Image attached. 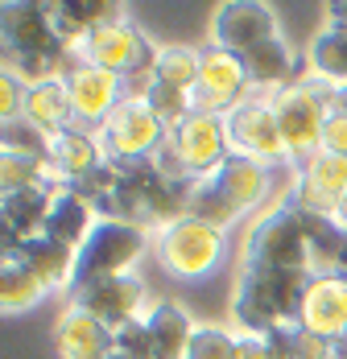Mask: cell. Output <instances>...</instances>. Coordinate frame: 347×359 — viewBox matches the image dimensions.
<instances>
[{"instance_id":"1","label":"cell","mask_w":347,"mask_h":359,"mask_svg":"<svg viewBox=\"0 0 347 359\" xmlns=\"http://www.w3.org/2000/svg\"><path fill=\"white\" fill-rule=\"evenodd\" d=\"M269 194H273V165L232 153L211 178L190 182L186 215L203 219V223L219 227V231H228L232 223H240V219L252 215L256 207H265Z\"/></svg>"},{"instance_id":"2","label":"cell","mask_w":347,"mask_h":359,"mask_svg":"<svg viewBox=\"0 0 347 359\" xmlns=\"http://www.w3.org/2000/svg\"><path fill=\"white\" fill-rule=\"evenodd\" d=\"M314 277L289 269H240L232 289V323L240 334H269L294 326L302 314V297Z\"/></svg>"},{"instance_id":"3","label":"cell","mask_w":347,"mask_h":359,"mask_svg":"<svg viewBox=\"0 0 347 359\" xmlns=\"http://www.w3.org/2000/svg\"><path fill=\"white\" fill-rule=\"evenodd\" d=\"M240 269L310 273V211H302L294 198L265 207L240 240Z\"/></svg>"},{"instance_id":"4","label":"cell","mask_w":347,"mask_h":359,"mask_svg":"<svg viewBox=\"0 0 347 359\" xmlns=\"http://www.w3.org/2000/svg\"><path fill=\"white\" fill-rule=\"evenodd\" d=\"M232 157V137H228V120L207 116V111H190L178 128L170 133L166 149L157 153V161L186 182L211 178L223 161Z\"/></svg>"},{"instance_id":"5","label":"cell","mask_w":347,"mask_h":359,"mask_svg":"<svg viewBox=\"0 0 347 359\" xmlns=\"http://www.w3.org/2000/svg\"><path fill=\"white\" fill-rule=\"evenodd\" d=\"M269 100H273V111H277L289 161L294 165L310 161L314 153H318L322 128L331 120V87L318 83V79H298V83H289L285 91L269 95Z\"/></svg>"},{"instance_id":"6","label":"cell","mask_w":347,"mask_h":359,"mask_svg":"<svg viewBox=\"0 0 347 359\" xmlns=\"http://www.w3.org/2000/svg\"><path fill=\"white\" fill-rule=\"evenodd\" d=\"M145 248H149V231L145 227L120 223V219H100L96 231L87 236V244L74 252V281H70V289L133 273V264L145 256Z\"/></svg>"},{"instance_id":"7","label":"cell","mask_w":347,"mask_h":359,"mask_svg":"<svg viewBox=\"0 0 347 359\" xmlns=\"http://www.w3.org/2000/svg\"><path fill=\"white\" fill-rule=\"evenodd\" d=\"M219 256H223V231L203 219L182 215L166 231H157V260L166 264V273L182 277V281L207 277L219 264Z\"/></svg>"},{"instance_id":"8","label":"cell","mask_w":347,"mask_h":359,"mask_svg":"<svg viewBox=\"0 0 347 359\" xmlns=\"http://www.w3.org/2000/svg\"><path fill=\"white\" fill-rule=\"evenodd\" d=\"M170 141V128L149 111L145 100H124L100 128L107 161H153Z\"/></svg>"},{"instance_id":"9","label":"cell","mask_w":347,"mask_h":359,"mask_svg":"<svg viewBox=\"0 0 347 359\" xmlns=\"http://www.w3.org/2000/svg\"><path fill=\"white\" fill-rule=\"evenodd\" d=\"M228 120V137H232V153L252 157V161H265V165H281L289 157L285 137H281L277 111L269 95H252L223 116Z\"/></svg>"},{"instance_id":"10","label":"cell","mask_w":347,"mask_h":359,"mask_svg":"<svg viewBox=\"0 0 347 359\" xmlns=\"http://www.w3.org/2000/svg\"><path fill=\"white\" fill-rule=\"evenodd\" d=\"M70 306L87 310L91 318H100L104 326L120 330V326L137 323L153 310V297L140 281L137 273H124V277H107V281H96V285H83V289H70L67 293Z\"/></svg>"},{"instance_id":"11","label":"cell","mask_w":347,"mask_h":359,"mask_svg":"<svg viewBox=\"0 0 347 359\" xmlns=\"http://www.w3.org/2000/svg\"><path fill=\"white\" fill-rule=\"evenodd\" d=\"M190 100H195V111H207V116H228L236 104L252 100V83H248L240 54L207 46L203 67H199V87Z\"/></svg>"},{"instance_id":"12","label":"cell","mask_w":347,"mask_h":359,"mask_svg":"<svg viewBox=\"0 0 347 359\" xmlns=\"http://www.w3.org/2000/svg\"><path fill=\"white\" fill-rule=\"evenodd\" d=\"M281 37V25H277V13L261 0H228L215 8L211 17V46L219 50H232V54H248L265 41Z\"/></svg>"},{"instance_id":"13","label":"cell","mask_w":347,"mask_h":359,"mask_svg":"<svg viewBox=\"0 0 347 359\" xmlns=\"http://www.w3.org/2000/svg\"><path fill=\"white\" fill-rule=\"evenodd\" d=\"M67 91L74 104V128H87V133H100L107 116L124 104V79L87 58L67 74Z\"/></svg>"},{"instance_id":"14","label":"cell","mask_w":347,"mask_h":359,"mask_svg":"<svg viewBox=\"0 0 347 359\" xmlns=\"http://www.w3.org/2000/svg\"><path fill=\"white\" fill-rule=\"evenodd\" d=\"M0 29H4V54H25V50H70L54 29V8L50 0H8L0 8Z\"/></svg>"},{"instance_id":"15","label":"cell","mask_w":347,"mask_h":359,"mask_svg":"<svg viewBox=\"0 0 347 359\" xmlns=\"http://www.w3.org/2000/svg\"><path fill=\"white\" fill-rule=\"evenodd\" d=\"M298 326L335 343L347 330V277H339V273L335 277H314L306 285V297H302Z\"/></svg>"},{"instance_id":"16","label":"cell","mask_w":347,"mask_h":359,"mask_svg":"<svg viewBox=\"0 0 347 359\" xmlns=\"http://www.w3.org/2000/svg\"><path fill=\"white\" fill-rule=\"evenodd\" d=\"M145 50H149V37L140 34L129 17H120V21L100 25L96 34L87 37V46H83V58L124 79V74H129V71L140 62V54H145Z\"/></svg>"},{"instance_id":"17","label":"cell","mask_w":347,"mask_h":359,"mask_svg":"<svg viewBox=\"0 0 347 359\" xmlns=\"http://www.w3.org/2000/svg\"><path fill=\"white\" fill-rule=\"evenodd\" d=\"M54 339H58V355L63 359H104L116 351V330L104 326L100 318H91L79 306L63 310Z\"/></svg>"},{"instance_id":"18","label":"cell","mask_w":347,"mask_h":359,"mask_svg":"<svg viewBox=\"0 0 347 359\" xmlns=\"http://www.w3.org/2000/svg\"><path fill=\"white\" fill-rule=\"evenodd\" d=\"M96 207L74 190V186H63L58 194H54V203H50V215H46V231L41 236H50V240H58V244H67V248H83L87 244V236L96 231Z\"/></svg>"},{"instance_id":"19","label":"cell","mask_w":347,"mask_h":359,"mask_svg":"<svg viewBox=\"0 0 347 359\" xmlns=\"http://www.w3.org/2000/svg\"><path fill=\"white\" fill-rule=\"evenodd\" d=\"M54 194H58V190H46V186L4 194V203H0V219H4V248H13V244H21V240H34V236L46 231V215H50Z\"/></svg>"},{"instance_id":"20","label":"cell","mask_w":347,"mask_h":359,"mask_svg":"<svg viewBox=\"0 0 347 359\" xmlns=\"http://www.w3.org/2000/svg\"><path fill=\"white\" fill-rule=\"evenodd\" d=\"M104 161H107V153H104V144H100V133L67 128V133H58V137H54L50 165H54V174L67 182V186L83 182L87 174H96Z\"/></svg>"},{"instance_id":"21","label":"cell","mask_w":347,"mask_h":359,"mask_svg":"<svg viewBox=\"0 0 347 359\" xmlns=\"http://www.w3.org/2000/svg\"><path fill=\"white\" fill-rule=\"evenodd\" d=\"M149 323V359H186L190 339H195V323L178 302H153V310L145 314Z\"/></svg>"},{"instance_id":"22","label":"cell","mask_w":347,"mask_h":359,"mask_svg":"<svg viewBox=\"0 0 347 359\" xmlns=\"http://www.w3.org/2000/svg\"><path fill=\"white\" fill-rule=\"evenodd\" d=\"M4 252L21 256L37 277L46 281V289H70V281H74V248L50 240V236L21 240V244H13V248H4Z\"/></svg>"},{"instance_id":"23","label":"cell","mask_w":347,"mask_h":359,"mask_svg":"<svg viewBox=\"0 0 347 359\" xmlns=\"http://www.w3.org/2000/svg\"><path fill=\"white\" fill-rule=\"evenodd\" d=\"M244 71H248L252 91H265V95L285 91L289 79H294V50H289V41L285 37H273V41L248 50L244 54Z\"/></svg>"},{"instance_id":"24","label":"cell","mask_w":347,"mask_h":359,"mask_svg":"<svg viewBox=\"0 0 347 359\" xmlns=\"http://www.w3.org/2000/svg\"><path fill=\"white\" fill-rule=\"evenodd\" d=\"M25 120L37 124L46 137H58L74 128V104H70V91H67V79L58 83H41L25 95Z\"/></svg>"},{"instance_id":"25","label":"cell","mask_w":347,"mask_h":359,"mask_svg":"<svg viewBox=\"0 0 347 359\" xmlns=\"http://www.w3.org/2000/svg\"><path fill=\"white\" fill-rule=\"evenodd\" d=\"M306 71L327 87H347V29L327 25L314 37L310 50H306Z\"/></svg>"},{"instance_id":"26","label":"cell","mask_w":347,"mask_h":359,"mask_svg":"<svg viewBox=\"0 0 347 359\" xmlns=\"http://www.w3.org/2000/svg\"><path fill=\"white\" fill-rule=\"evenodd\" d=\"M46 293H50V289H46V281L37 277L34 269H30L21 256L4 252V264H0V306H4V314L30 310V306H37Z\"/></svg>"},{"instance_id":"27","label":"cell","mask_w":347,"mask_h":359,"mask_svg":"<svg viewBox=\"0 0 347 359\" xmlns=\"http://www.w3.org/2000/svg\"><path fill=\"white\" fill-rule=\"evenodd\" d=\"M199 67H203V50H190V46H157V83L162 87L195 95Z\"/></svg>"},{"instance_id":"28","label":"cell","mask_w":347,"mask_h":359,"mask_svg":"<svg viewBox=\"0 0 347 359\" xmlns=\"http://www.w3.org/2000/svg\"><path fill=\"white\" fill-rule=\"evenodd\" d=\"M265 339H269V355L273 359H335L331 355V339L310 334V330H302L298 323L277 326V330H269Z\"/></svg>"},{"instance_id":"29","label":"cell","mask_w":347,"mask_h":359,"mask_svg":"<svg viewBox=\"0 0 347 359\" xmlns=\"http://www.w3.org/2000/svg\"><path fill=\"white\" fill-rule=\"evenodd\" d=\"M0 144H4V153H21V157H37V161H50V153H54V137H46L25 116L0 124Z\"/></svg>"},{"instance_id":"30","label":"cell","mask_w":347,"mask_h":359,"mask_svg":"<svg viewBox=\"0 0 347 359\" xmlns=\"http://www.w3.org/2000/svg\"><path fill=\"white\" fill-rule=\"evenodd\" d=\"M186 359H236V334L219 323L195 326V339H190Z\"/></svg>"},{"instance_id":"31","label":"cell","mask_w":347,"mask_h":359,"mask_svg":"<svg viewBox=\"0 0 347 359\" xmlns=\"http://www.w3.org/2000/svg\"><path fill=\"white\" fill-rule=\"evenodd\" d=\"M145 104H149V111H153L170 133L195 111V100H190L186 91H174V87H162V83H153V91L145 95Z\"/></svg>"},{"instance_id":"32","label":"cell","mask_w":347,"mask_h":359,"mask_svg":"<svg viewBox=\"0 0 347 359\" xmlns=\"http://www.w3.org/2000/svg\"><path fill=\"white\" fill-rule=\"evenodd\" d=\"M116 351L124 359H149V323L145 318H137V323H129V326H120L116 330Z\"/></svg>"},{"instance_id":"33","label":"cell","mask_w":347,"mask_h":359,"mask_svg":"<svg viewBox=\"0 0 347 359\" xmlns=\"http://www.w3.org/2000/svg\"><path fill=\"white\" fill-rule=\"evenodd\" d=\"M25 95H30V87L25 83H17L13 74H0V124H8V120H21L25 116Z\"/></svg>"},{"instance_id":"34","label":"cell","mask_w":347,"mask_h":359,"mask_svg":"<svg viewBox=\"0 0 347 359\" xmlns=\"http://www.w3.org/2000/svg\"><path fill=\"white\" fill-rule=\"evenodd\" d=\"M318 153H335V157H347V116L331 108V120L322 128V141H318Z\"/></svg>"},{"instance_id":"35","label":"cell","mask_w":347,"mask_h":359,"mask_svg":"<svg viewBox=\"0 0 347 359\" xmlns=\"http://www.w3.org/2000/svg\"><path fill=\"white\" fill-rule=\"evenodd\" d=\"M236 359H273L265 334H236Z\"/></svg>"},{"instance_id":"36","label":"cell","mask_w":347,"mask_h":359,"mask_svg":"<svg viewBox=\"0 0 347 359\" xmlns=\"http://www.w3.org/2000/svg\"><path fill=\"white\" fill-rule=\"evenodd\" d=\"M327 25H339V29H347V0L327 4Z\"/></svg>"},{"instance_id":"37","label":"cell","mask_w":347,"mask_h":359,"mask_svg":"<svg viewBox=\"0 0 347 359\" xmlns=\"http://www.w3.org/2000/svg\"><path fill=\"white\" fill-rule=\"evenodd\" d=\"M331 108L347 116V87H331Z\"/></svg>"},{"instance_id":"38","label":"cell","mask_w":347,"mask_h":359,"mask_svg":"<svg viewBox=\"0 0 347 359\" xmlns=\"http://www.w3.org/2000/svg\"><path fill=\"white\" fill-rule=\"evenodd\" d=\"M331 355H335V359H347V330L335 339V343H331Z\"/></svg>"},{"instance_id":"39","label":"cell","mask_w":347,"mask_h":359,"mask_svg":"<svg viewBox=\"0 0 347 359\" xmlns=\"http://www.w3.org/2000/svg\"><path fill=\"white\" fill-rule=\"evenodd\" d=\"M335 223H339V227L347 231V194L339 198V211H335Z\"/></svg>"},{"instance_id":"40","label":"cell","mask_w":347,"mask_h":359,"mask_svg":"<svg viewBox=\"0 0 347 359\" xmlns=\"http://www.w3.org/2000/svg\"><path fill=\"white\" fill-rule=\"evenodd\" d=\"M339 277H347V231H343V252H339Z\"/></svg>"},{"instance_id":"41","label":"cell","mask_w":347,"mask_h":359,"mask_svg":"<svg viewBox=\"0 0 347 359\" xmlns=\"http://www.w3.org/2000/svg\"><path fill=\"white\" fill-rule=\"evenodd\" d=\"M104 359H124V355H120V351H112V355H104Z\"/></svg>"}]
</instances>
